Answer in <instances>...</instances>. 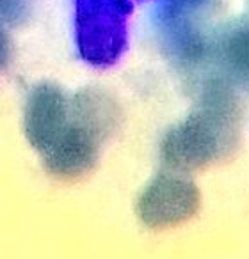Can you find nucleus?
Listing matches in <instances>:
<instances>
[{"label": "nucleus", "mask_w": 249, "mask_h": 259, "mask_svg": "<svg viewBox=\"0 0 249 259\" xmlns=\"http://www.w3.org/2000/svg\"><path fill=\"white\" fill-rule=\"evenodd\" d=\"M184 180H166L162 185L150 188L143 199L145 219L155 224H171L173 220L185 217L187 209L194 204V192Z\"/></svg>", "instance_id": "obj_2"}, {"label": "nucleus", "mask_w": 249, "mask_h": 259, "mask_svg": "<svg viewBox=\"0 0 249 259\" xmlns=\"http://www.w3.org/2000/svg\"><path fill=\"white\" fill-rule=\"evenodd\" d=\"M125 2L123 0H86L87 43L96 62H112L125 45Z\"/></svg>", "instance_id": "obj_1"}]
</instances>
